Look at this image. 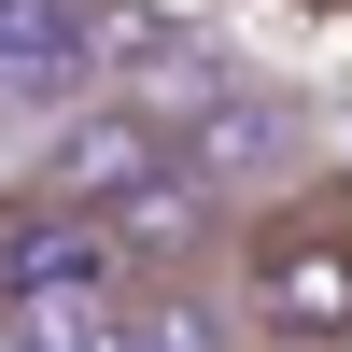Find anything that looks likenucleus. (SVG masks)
Instances as JSON below:
<instances>
[{"instance_id":"f257e3e1","label":"nucleus","mask_w":352,"mask_h":352,"mask_svg":"<svg viewBox=\"0 0 352 352\" xmlns=\"http://www.w3.org/2000/svg\"><path fill=\"white\" fill-rule=\"evenodd\" d=\"M226 296L268 352H352V184H268L226 212Z\"/></svg>"},{"instance_id":"f03ea898","label":"nucleus","mask_w":352,"mask_h":352,"mask_svg":"<svg viewBox=\"0 0 352 352\" xmlns=\"http://www.w3.org/2000/svg\"><path fill=\"white\" fill-rule=\"evenodd\" d=\"M226 352H268V338H226Z\"/></svg>"}]
</instances>
